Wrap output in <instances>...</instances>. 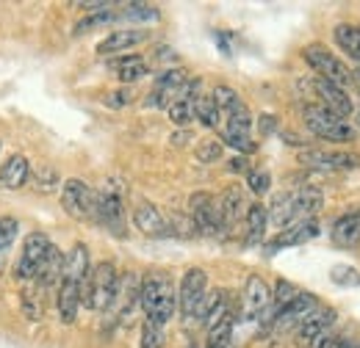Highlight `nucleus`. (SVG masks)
Wrapping results in <instances>:
<instances>
[{"instance_id":"f257e3e1","label":"nucleus","mask_w":360,"mask_h":348,"mask_svg":"<svg viewBox=\"0 0 360 348\" xmlns=\"http://www.w3.org/2000/svg\"><path fill=\"white\" fill-rule=\"evenodd\" d=\"M117 285H120L117 268L111 262H97L89 271V276L84 279V288H81L84 304L89 309H108L117 299Z\"/></svg>"},{"instance_id":"f03ea898","label":"nucleus","mask_w":360,"mask_h":348,"mask_svg":"<svg viewBox=\"0 0 360 348\" xmlns=\"http://www.w3.org/2000/svg\"><path fill=\"white\" fill-rule=\"evenodd\" d=\"M139 304L147 312V321L158 323V326H167V321L175 315V307H178V296L172 290V285L167 279H147L141 285V293H139Z\"/></svg>"},{"instance_id":"7ed1b4c3","label":"nucleus","mask_w":360,"mask_h":348,"mask_svg":"<svg viewBox=\"0 0 360 348\" xmlns=\"http://www.w3.org/2000/svg\"><path fill=\"white\" fill-rule=\"evenodd\" d=\"M302 114H305L308 130L319 135V138H324V141H352L355 138V130L349 128V122L335 116L324 105H305Z\"/></svg>"},{"instance_id":"20e7f679","label":"nucleus","mask_w":360,"mask_h":348,"mask_svg":"<svg viewBox=\"0 0 360 348\" xmlns=\"http://www.w3.org/2000/svg\"><path fill=\"white\" fill-rule=\"evenodd\" d=\"M305 61L319 72V78H324V81H330V83H335V86L341 88L347 86V83H352V78H355L324 44H308L305 47Z\"/></svg>"},{"instance_id":"39448f33","label":"nucleus","mask_w":360,"mask_h":348,"mask_svg":"<svg viewBox=\"0 0 360 348\" xmlns=\"http://www.w3.org/2000/svg\"><path fill=\"white\" fill-rule=\"evenodd\" d=\"M300 163L308 169H321V172H355L360 169V155L349 149H341V152L308 149V152H300Z\"/></svg>"},{"instance_id":"423d86ee","label":"nucleus","mask_w":360,"mask_h":348,"mask_svg":"<svg viewBox=\"0 0 360 348\" xmlns=\"http://www.w3.org/2000/svg\"><path fill=\"white\" fill-rule=\"evenodd\" d=\"M205 285H208V276L202 268H188L183 282H180V293H178V304H180V315L186 321L197 318V309L205 299Z\"/></svg>"},{"instance_id":"0eeeda50","label":"nucleus","mask_w":360,"mask_h":348,"mask_svg":"<svg viewBox=\"0 0 360 348\" xmlns=\"http://www.w3.org/2000/svg\"><path fill=\"white\" fill-rule=\"evenodd\" d=\"M94 202L97 194L91 191L84 180H67L61 188V205L72 218H91L94 216Z\"/></svg>"},{"instance_id":"6e6552de","label":"nucleus","mask_w":360,"mask_h":348,"mask_svg":"<svg viewBox=\"0 0 360 348\" xmlns=\"http://www.w3.org/2000/svg\"><path fill=\"white\" fill-rule=\"evenodd\" d=\"M50 246L53 243L47 241V235H42V232L28 235V241L22 246V255H20V262H17V279H37Z\"/></svg>"},{"instance_id":"1a4fd4ad","label":"nucleus","mask_w":360,"mask_h":348,"mask_svg":"<svg viewBox=\"0 0 360 348\" xmlns=\"http://www.w3.org/2000/svg\"><path fill=\"white\" fill-rule=\"evenodd\" d=\"M191 218H194V227H197L200 232H205V235L225 232L219 205H217L208 194H194V196H191Z\"/></svg>"},{"instance_id":"9d476101","label":"nucleus","mask_w":360,"mask_h":348,"mask_svg":"<svg viewBox=\"0 0 360 348\" xmlns=\"http://www.w3.org/2000/svg\"><path fill=\"white\" fill-rule=\"evenodd\" d=\"M252 119H250V111L247 105L238 108L236 114H227V128H225V141L238 149V152H255V144H252Z\"/></svg>"},{"instance_id":"9b49d317","label":"nucleus","mask_w":360,"mask_h":348,"mask_svg":"<svg viewBox=\"0 0 360 348\" xmlns=\"http://www.w3.org/2000/svg\"><path fill=\"white\" fill-rule=\"evenodd\" d=\"M314 88H316V94H319V100H321V105H324L327 111H333V114L341 116V119L352 116L355 105H352L349 94L341 86H335V83H330V81H324V78H316Z\"/></svg>"},{"instance_id":"f8f14e48","label":"nucleus","mask_w":360,"mask_h":348,"mask_svg":"<svg viewBox=\"0 0 360 348\" xmlns=\"http://www.w3.org/2000/svg\"><path fill=\"white\" fill-rule=\"evenodd\" d=\"M94 218H100L114 232H122V194L114 188H103L94 202Z\"/></svg>"},{"instance_id":"ddd939ff","label":"nucleus","mask_w":360,"mask_h":348,"mask_svg":"<svg viewBox=\"0 0 360 348\" xmlns=\"http://www.w3.org/2000/svg\"><path fill=\"white\" fill-rule=\"evenodd\" d=\"M316 309V296L311 293H300L288 307H283L280 312H274V326L277 329H291V326H300L305 318H311Z\"/></svg>"},{"instance_id":"4468645a","label":"nucleus","mask_w":360,"mask_h":348,"mask_svg":"<svg viewBox=\"0 0 360 348\" xmlns=\"http://www.w3.org/2000/svg\"><path fill=\"white\" fill-rule=\"evenodd\" d=\"M271 304V293H269V285L261 279V276H250L247 285H244V315L250 321L261 318L266 312V307Z\"/></svg>"},{"instance_id":"2eb2a0df","label":"nucleus","mask_w":360,"mask_h":348,"mask_svg":"<svg viewBox=\"0 0 360 348\" xmlns=\"http://www.w3.org/2000/svg\"><path fill=\"white\" fill-rule=\"evenodd\" d=\"M333 321H335V312H333V309H316L311 318H305V321L297 326V343L302 348H311L321 335L330 332Z\"/></svg>"},{"instance_id":"dca6fc26","label":"nucleus","mask_w":360,"mask_h":348,"mask_svg":"<svg viewBox=\"0 0 360 348\" xmlns=\"http://www.w3.org/2000/svg\"><path fill=\"white\" fill-rule=\"evenodd\" d=\"M28 177H31V163H28V158H25V155H11V158L0 166V188L17 191V188H22V185L28 182Z\"/></svg>"},{"instance_id":"f3484780","label":"nucleus","mask_w":360,"mask_h":348,"mask_svg":"<svg viewBox=\"0 0 360 348\" xmlns=\"http://www.w3.org/2000/svg\"><path fill=\"white\" fill-rule=\"evenodd\" d=\"M230 315V299H227V290H214L202 299V304L197 309V318L205 323V329L217 326L222 318Z\"/></svg>"},{"instance_id":"a211bd4d","label":"nucleus","mask_w":360,"mask_h":348,"mask_svg":"<svg viewBox=\"0 0 360 348\" xmlns=\"http://www.w3.org/2000/svg\"><path fill=\"white\" fill-rule=\"evenodd\" d=\"M134 224L144 232V235H153V238H161V235H169V224L167 218L161 216V210L155 205H139L134 210Z\"/></svg>"},{"instance_id":"6ab92c4d","label":"nucleus","mask_w":360,"mask_h":348,"mask_svg":"<svg viewBox=\"0 0 360 348\" xmlns=\"http://www.w3.org/2000/svg\"><path fill=\"white\" fill-rule=\"evenodd\" d=\"M319 235V221L316 218H302L297 224H291L285 232H280L271 243V249H280V246H300L305 241H314Z\"/></svg>"},{"instance_id":"aec40b11","label":"nucleus","mask_w":360,"mask_h":348,"mask_svg":"<svg viewBox=\"0 0 360 348\" xmlns=\"http://www.w3.org/2000/svg\"><path fill=\"white\" fill-rule=\"evenodd\" d=\"M86 276H89V249L84 243H75L70 249V255H64V274H61V279L84 285Z\"/></svg>"},{"instance_id":"412c9836","label":"nucleus","mask_w":360,"mask_h":348,"mask_svg":"<svg viewBox=\"0 0 360 348\" xmlns=\"http://www.w3.org/2000/svg\"><path fill=\"white\" fill-rule=\"evenodd\" d=\"M333 243L341 246V249H352L360 243V210L355 213H347L333 224Z\"/></svg>"},{"instance_id":"4be33fe9","label":"nucleus","mask_w":360,"mask_h":348,"mask_svg":"<svg viewBox=\"0 0 360 348\" xmlns=\"http://www.w3.org/2000/svg\"><path fill=\"white\" fill-rule=\"evenodd\" d=\"M81 288L84 285H78V282H67V279H61V288H58V318L64 321V323H75V315H78V309H81Z\"/></svg>"},{"instance_id":"5701e85b","label":"nucleus","mask_w":360,"mask_h":348,"mask_svg":"<svg viewBox=\"0 0 360 348\" xmlns=\"http://www.w3.org/2000/svg\"><path fill=\"white\" fill-rule=\"evenodd\" d=\"M147 39L144 31H117V34H108L103 42L97 44V53L100 55H111V53H122V50H131L136 44H141Z\"/></svg>"},{"instance_id":"b1692460","label":"nucleus","mask_w":360,"mask_h":348,"mask_svg":"<svg viewBox=\"0 0 360 348\" xmlns=\"http://www.w3.org/2000/svg\"><path fill=\"white\" fill-rule=\"evenodd\" d=\"M294 205H297L300 218H314L321 210V205H324V196H321L319 188L305 185V188H297L294 191Z\"/></svg>"},{"instance_id":"393cba45","label":"nucleus","mask_w":360,"mask_h":348,"mask_svg":"<svg viewBox=\"0 0 360 348\" xmlns=\"http://www.w3.org/2000/svg\"><path fill=\"white\" fill-rule=\"evenodd\" d=\"M269 218L277 227H291V224L302 221L300 213H297V205H294V194H280V196L271 202Z\"/></svg>"},{"instance_id":"a878e982","label":"nucleus","mask_w":360,"mask_h":348,"mask_svg":"<svg viewBox=\"0 0 360 348\" xmlns=\"http://www.w3.org/2000/svg\"><path fill=\"white\" fill-rule=\"evenodd\" d=\"M333 36H335V44H338L352 61H360V25H347V22H341V25H335Z\"/></svg>"},{"instance_id":"bb28decb","label":"nucleus","mask_w":360,"mask_h":348,"mask_svg":"<svg viewBox=\"0 0 360 348\" xmlns=\"http://www.w3.org/2000/svg\"><path fill=\"white\" fill-rule=\"evenodd\" d=\"M219 213H222L225 229H230V227L238 221V216L244 213V194H241L238 188H227L222 202H219Z\"/></svg>"},{"instance_id":"cd10ccee","label":"nucleus","mask_w":360,"mask_h":348,"mask_svg":"<svg viewBox=\"0 0 360 348\" xmlns=\"http://www.w3.org/2000/svg\"><path fill=\"white\" fill-rule=\"evenodd\" d=\"M266 221H269V210L264 205H250L247 208V238H250V243L264 241Z\"/></svg>"},{"instance_id":"c85d7f7f","label":"nucleus","mask_w":360,"mask_h":348,"mask_svg":"<svg viewBox=\"0 0 360 348\" xmlns=\"http://www.w3.org/2000/svg\"><path fill=\"white\" fill-rule=\"evenodd\" d=\"M147 72H150V67H147V61L139 58V55H128V58H122V61L117 64V75H120L122 83H136V81L147 78Z\"/></svg>"},{"instance_id":"c756f323","label":"nucleus","mask_w":360,"mask_h":348,"mask_svg":"<svg viewBox=\"0 0 360 348\" xmlns=\"http://www.w3.org/2000/svg\"><path fill=\"white\" fill-rule=\"evenodd\" d=\"M61 274H64V255L56 249V246H50V252H47L45 262H42V268H39V282L42 285H53L56 279H61Z\"/></svg>"},{"instance_id":"7c9ffc66","label":"nucleus","mask_w":360,"mask_h":348,"mask_svg":"<svg viewBox=\"0 0 360 348\" xmlns=\"http://www.w3.org/2000/svg\"><path fill=\"white\" fill-rule=\"evenodd\" d=\"M194 116L205 128H217L219 125V105L214 102V97H194Z\"/></svg>"},{"instance_id":"2f4dec72","label":"nucleus","mask_w":360,"mask_h":348,"mask_svg":"<svg viewBox=\"0 0 360 348\" xmlns=\"http://www.w3.org/2000/svg\"><path fill=\"white\" fill-rule=\"evenodd\" d=\"M230 337H233V315H227V318H222L217 326L208 329L205 348H227L230 346Z\"/></svg>"},{"instance_id":"473e14b6","label":"nucleus","mask_w":360,"mask_h":348,"mask_svg":"<svg viewBox=\"0 0 360 348\" xmlns=\"http://www.w3.org/2000/svg\"><path fill=\"white\" fill-rule=\"evenodd\" d=\"M214 102L219 105V111H227V114H236L238 108H244V102H241V97H238V91L236 88L225 86V83H219V86L214 88Z\"/></svg>"},{"instance_id":"72a5a7b5","label":"nucleus","mask_w":360,"mask_h":348,"mask_svg":"<svg viewBox=\"0 0 360 348\" xmlns=\"http://www.w3.org/2000/svg\"><path fill=\"white\" fill-rule=\"evenodd\" d=\"M169 119L178 125V128H186L191 119H194V100L186 97V100H172L169 102Z\"/></svg>"},{"instance_id":"f704fd0d","label":"nucleus","mask_w":360,"mask_h":348,"mask_svg":"<svg viewBox=\"0 0 360 348\" xmlns=\"http://www.w3.org/2000/svg\"><path fill=\"white\" fill-rule=\"evenodd\" d=\"M297 296H300L297 285H291V282H285V279H277V285H274V296H271V304H274V309L280 312L283 307L291 304Z\"/></svg>"},{"instance_id":"c9c22d12","label":"nucleus","mask_w":360,"mask_h":348,"mask_svg":"<svg viewBox=\"0 0 360 348\" xmlns=\"http://www.w3.org/2000/svg\"><path fill=\"white\" fill-rule=\"evenodd\" d=\"M164 343H167L164 326H158V323L147 321V323H144V329H141V343H139V348H164Z\"/></svg>"},{"instance_id":"e433bc0d","label":"nucleus","mask_w":360,"mask_h":348,"mask_svg":"<svg viewBox=\"0 0 360 348\" xmlns=\"http://www.w3.org/2000/svg\"><path fill=\"white\" fill-rule=\"evenodd\" d=\"M31 177H34L37 191H42V194L53 191V188H56V182H58V174H56V169H53V166H37Z\"/></svg>"},{"instance_id":"4c0bfd02","label":"nucleus","mask_w":360,"mask_h":348,"mask_svg":"<svg viewBox=\"0 0 360 348\" xmlns=\"http://www.w3.org/2000/svg\"><path fill=\"white\" fill-rule=\"evenodd\" d=\"M120 14L117 11H97V14H91L86 20H81L78 25H75V34L81 36V34H86L89 28H97V25H105V22H111V20H117Z\"/></svg>"},{"instance_id":"58836bf2","label":"nucleus","mask_w":360,"mask_h":348,"mask_svg":"<svg viewBox=\"0 0 360 348\" xmlns=\"http://www.w3.org/2000/svg\"><path fill=\"white\" fill-rule=\"evenodd\" d=\"M219 158H222V141L208 138V141H202V144L197 147V161H202V163H214V161H219Z\"/></svg>"},{"instance_id":"ea45409f","label":"nucleus","mask_w":360,"mask_h":348,"mask_svg":"<svg viewBox=\"0 0 360 348\" xmlns=\"http://www.w3.org/2000/svg\"><path fill=\"white\" fill-rule=\"evenodd\" d=\"M120 17H125V20H141V22H153V20H158V8H153V6H128Z\"/></svg>"},{"instance_id":"a19ab883","label":"nucleus","mask_w":360,"mask_h":348,"mask_svg":"<svg viewBox=\"0 0 360 348\" xmlns=\"http://www.w3.org/2000/svg\"><path fill=\"white\" fill-rule=\"evenodd\" d=\"M333 282H335V285H352V288H358L360 271L349 268V265H335V268H333Z\"/></svg>"},{"instance_id":"79ce46f5","label":"nucleus","mask_w":360,"mask_h":348,"mask_svg":"<svg viewBox=\"0 0 360 348\" xmlns=\"http://www.w3.org/2000/svg\"><path fill=\"white\" fill-rule=\"evenodd\" d=\"M247 182H250V188H252V194H266L271 185V177L269 172H261V169H252V172H247Z\"/></svg>"},{"instance_id":"37998d69","label":"nucleus","mask_w":360,"mask_h":348,"mask_svg":"<svg viewBox=\"0 0 360 348\" xmlns=\"http://www.w3.org/2000/svg\"><path fill=\"white\" fill-rule=\"evenodd\" d=\"M105 102H108L111 108H122V105L131 102V91H114V94L105 97Z\"/></svg>"},{"instance_id":"c03bdc74","label":"nucleus","mask_w":360,"mask_h":348,"mask_svg":"<svg viewBox=\"0 0 360 348\" xmlns=\"http://www.w3.org/2000/svg\"><path fill=\"white\" fill-rule=\"evenodd\" d=\"M274 130H277V119L269 116V114H264V116H261V133H264V135H271Z\"/></svg>"},{"instance_id":"a18cd8bd","label":"nucleus","mask_w":360,"mask_h":348,"mask_svg":"<svg viewBox=\"0 0 360 348\" xmlns=\"http://www.w3.org/2000/svg\"><path fill=\"white\" fill-rule=\"evenodd\" d=\"M230 172H247V161L244 158H233L230 161Z\"/></svg>"},{"instance_id":"49530a36","label":"nucleus","mask_w":360,"mask_h":348,"mask_svg":"<svg viewBox=\"0 0 360 348\" xmlns=\"http://www.w3.org/2000/svg\"><path fill=\"white\" fill-rule=\"evenodd\" d=\"M6 255H8V249L0 246V274H3V268H6Z\"/></svg>"},{"instance_id":"de8ad7c7","label":"nucleus","mask_w":360,"mask_h":348,"mask_svg":"<svg viewBox=\"0 0 360 348\" xmlns=\"http://www.w3.org/2000/svg\"><path fill=\"white\" fill-rule=\"evenodd\" d=\"M186 348H197V346H194V343H188V346H186Z\"/></svg>"},{"instance_id":"09e8293b","label":"nucleus","mask_w":360,"mask_h":348,"mask_svg":"<svg viewBox=\"0 0 360 348\" xmlns=\"http://www.w3.org/2000/svg\"><path fill=\"white\" fill-rule=\"evenodd\" d=\"M355 78H360V69H358V75H355Z\"/></svg>"}]
</instances>
